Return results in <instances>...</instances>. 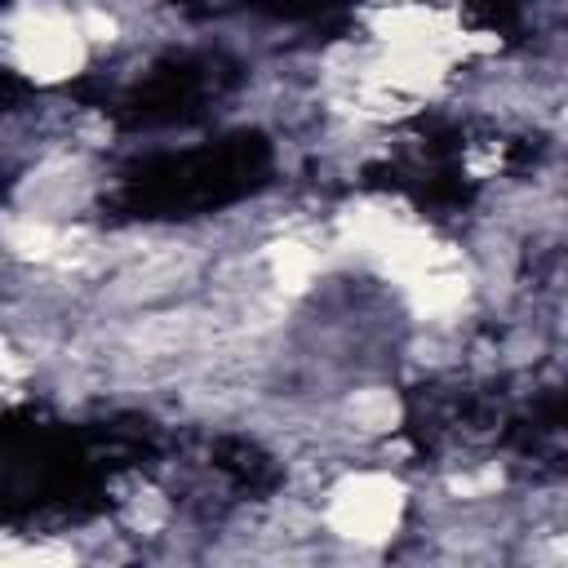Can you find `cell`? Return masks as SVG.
I'll list each match as a JSON object with an SVG mask.
<instances>
[{
  "label": "cell",
  "instance_id": "cell-1",
  "mask_svg": "<svg viewBox=\"0 0 568 568\" xmlns=\"http://www.w3.org/2000/svg\"><path fill=\"white\" fill-rule=\"evenodd\" d=\"M399 519V488L390 479H377V475H359V479H346L337 493H333V524L346 532V537H386Z\"/></svg>",
  "mask_w": 568,
  "mask_h": 568
}]
</instances>
